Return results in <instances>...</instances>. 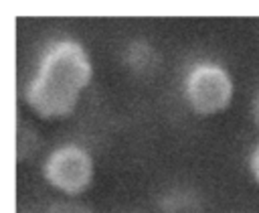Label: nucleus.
I'll list each match as a JSON object with an SVG mask.
<instances>
[{
  "instance_id": "f03ea898",
  "label": "nucleus",
  "mask_w": 259,
  "mask_h": 213,
  "mask_svg": "<svg viewBox=\"0 0 259 213\" xmlns=\"http://www.w3.org/2000/svg\"><path fill=\"white\" fill-rule=\"evenodd\" d=\"M235 85L231 73L214 61L194 63L184 77V97L192 112L212 116L227 110L233 101Z\"/></svg>"
},
{
  "instance_id": "7ed1b4c3",
  "label": "nucleus",
  "mask_w": 259,
  "mask_h": 213,
  "mask_svg": "<svg viewBox=\"0 0 259 213\" xmlns=\"http://www.w3.org/2000/svg\"><path fill=\"white\" fill-rule=\"evenodd\" d=\"M93 176V158L79 144H61L42 162V179L47 185L69 199L83 195L91 187Z\"/></svg>"
},
{
  "instance_id": "f257e3e1",
  "label": "nucleus",
  "mask_w": 259,
  "mask_h": 213,
  "mask_svg": "<svg viewBox=\"0 0 259 213\" xmlns=\"http://www.w3.org/2000/svg\"><path fill=\"white\" fill-rule=\"evenodd\" d=\"M93 77L85 47L73 39L53 43L40 57L36 75L24 87L26 105L42 120L67 118Z\"/></svg>"
},
{
  "instance_id": "423d86ee",
  "label": "nucleus",
  "mask_w": 259,
  "mask_h": 213,
  "mask_svg": "<svg viewBox=\"0 0 259 213\" xmlns=\"http://www.w3.org/2000/svg\"><path fill=\"white\" fill-rule=\"evenodd\" d=\"M38 144H40L38 134L32 128L20 124L16 130V160L22 162V160L30 158L38 150Z\"/></svg>"
},
{
  "instance_id": "39448f33",
  "label": "nucleus",
  "mask_w": 259,
  "mask_h": 213,
  "mask_svg": "<svg viewBox=\"0 0 259 213\" xmlns=\"http://www.w3.org/2000/svg\"><path fill=\"white\" fill-rule=\"evenodd\" d=\"M158 213H204L202 199L192 189H172L158 201Z\"/></svg>"
},
{
  "instance_id": "1a4fd4ad",
  "label": "nucleus",
  "mask_w": 259,
  "mask_h": 213,
  "mask_svg": "<svg viewBox=\"0 0 259 213\" xmlns=\"http://www.w3.org/2000/svg\"><path fill=\"white\" fill-rule=\"evenodd\" d=\"M251 118H253L255 126L259 128V91L255 93V97H253V101H251Z\"/></svg>"
},
{
  "instance_id": "0eeeda50",
  "label": "nucleus",
  "mask_w": 259,
  "mask_h": 213,
  "mask_svg": "<svg viewBox=\"0 0 259 213\" xmlns=\"http://www.w3.org/2000/svg\"><path fill=\"white\" fill-rule=\"evenodd\" d=\"M47 213H93V211L85 203H81V201L71 197V199H61V201L51 203Z\"/></svg>"
},
{
  "instance_id": "6e6552de",
  "label": "nucleus",
  "mask_w": 259,
  "mask_h": 213,
  "mask_svg": "<svg viewBox=\"0 0 259 213\" xmlns=\"http://www.w3.org/2000/svg\"><path fill=\"white\" fill-rule=\"evenodd\" d=\"M249 172L253 176V181L259 185V144L253 148V152L249 154Z\"/></svg>"
},
{
  "instance_id": "20e7f679",
  "label": "nucleus",
  "mask_w": 259,
  "mask_h": 213,
  "mask_svg": "<svg viewBox=\"0 0 259 213\" xmlns=\"http://www.w3.org/2000/svg\"><path fill=\"white\" fill-rule=\"evenodd\" d=\"M123 61L125 65L130 67L132 73L136 75H142V77H148L152 73L158 71V65H160V55L154 47H150L148 43L144 41H134L125 53H123Z\"/></svg>"
}]
</instances>
